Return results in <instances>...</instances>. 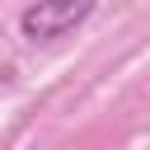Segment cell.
<instances>
[{"label":"cell","mask_w":150,"mask_h":150,"mask_svg":"<svg viewBox=\"0 0 150 150\" xmlns=\"http://www.w3.org/2000/svg\"><path fill=\"white\" fill-rule=\"evenodd\" d=\"M89 14H94V0H38L19 14V33L28 42H56L75 33Z\"/></svg>","instance_id":"cell-1"}]
</instances>
